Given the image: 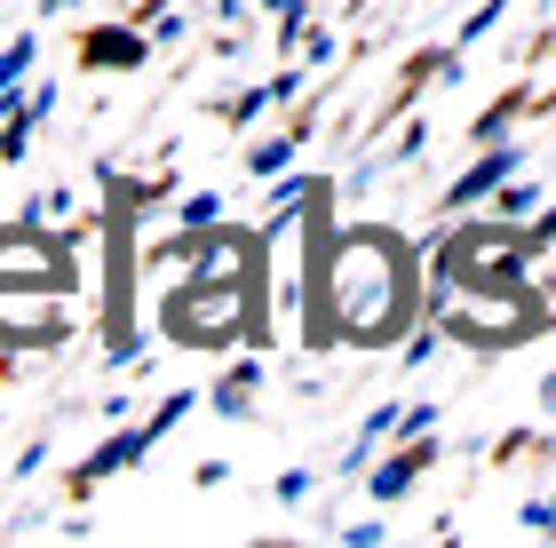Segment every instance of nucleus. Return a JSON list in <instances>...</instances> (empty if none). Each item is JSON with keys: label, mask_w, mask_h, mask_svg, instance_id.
<instances>
[{"label": "nucleus", "mask_w": 556, "mask_h": 548, "mask_svg": "<svg viewBox=\"0 0 556 548\" xmlns=\"http://www.w3.org/2000/svg\"><path fill=\"white\" fill-rule=\"evenodd\" d=\"M397 294H406V255H397V239L350 231V239L326 246V303L342 310L326 342H390Z\"/></svg>", "instance_id": "obj_1"}, {"label": "nucleus", "mask_w": 556, "mask_h": 548, "mask_svg": "<svg viewBox=\"0 0 556 548\" xmlns=\"http://www.w3.org/2000/svg\"><path fill=\"white\" fill-rule=\"evenodd\" d=\"M160 334L184 351H231V342H270L263 334V294L255 279H184L160 303Z\"/></svg>", "instance_id": "obj_2"}, {"label": "nucleus", "mask_w": 556, "mask_h": 548, "mask_svg": "<svg viewBox=\"0 0 556 548\" xmlns=\"http://www.w3.org/2000/svg\"><path fill=\"white\" fill-rule=\"evenodd\" d=\"M143 56H151V33H136V24H96V33H80L88 72H136Z\"/></svg>", "instance_id": "obj_3"}, {"label": "nucleus", "mask_w": 556, "mask_h": 548, "mask_svg": "<svg viewBox=\"0 0 556 548\" xmlns=\"http://www.w3.org/2000/svg\"><path fill=\"white\" fill-rule=\"evenodd\" d=\"M151 445H160V437H151L143 421H128V430H119V437H104V445H96V454H88L80 469H72V485L88 493V485H104V477H119V469H136V461L151 454Z\"/></svg>", "instance_id": "obj_4"}, {"label": "nucleus", "mask_w": 556, "mask_h": 548, "mask_svg": "<svg viewBox=\"0 0 556 548\" xmlns=\"http://www.w3.org/2000/svg\"><path fill=\"white\" fill-rule=\"evenodd\" d=\"M255 390H263V358H255V351H247V358H231V373H223V382L207 390V406L239 421L247 406H255Z\"/></svg>", "instance_id": "obj_5"}, {"label": "nucleus", "mask_w": 556, "mask_h": 548, "mask_svg": "<svg viewBox=\"0 0 556 548\" xmlns=\"http://www.w3.org/2000/svg\"><path fill=\"white\" fill-rule=\"evenodd\" d=\"M429 461H438V454H429V445H421V437L406 445V454H390V461H382V469H374V477H366V485H374V501H397V493H406V485L421 477V469H429Z\"/></svg>", "instance_id": "obj_6"}, {"label": "nucleus", "mask_w": 556, "mask_h": 548, "mask_svg": "<svg viewBox=\"0 0 556 548\" xmlns=\"http://www.w3.org/2000/svg\"><path fill=\"white\" fill-rule=\"evenodd\" d=\"M509 167H517V152H493V160H477L462 183H453V207H469V199H493L501 183H509Z\"/></svg>", "instance_id": "obj_7"}, {"label": "nucleus", "mask_w": 556, "mask_h": 548, "mask_svg": "<svg viewBox=\"0 0 556 548\" xmlns=\"http://www.w3.org/2000/svg\"><path fill=\"white\" fill-rule=\"evenodd\" d=\"M33 56H40V40H33V33H16L9 48H0V112H16V80L33 72Z\"/></svg>", "instance_id": "obj_8"}, {"label": "nucleus", "mask_w": 556, "mask_h": 548, "mask_svg": "<svg viewBox=\"0 0 556 548\" xmlns=\"http://www.w3.org/2000/svg\"><path fill=\"white\" fill-rule=\"evenodd\" d=\"M294 143H311V119H294L287 136H270V143H255V152H247V167H255V176H278V167L294 160Z\"/></svg>", "instance_id": "obj_9"}, {"label": "nucleus", "mask_w": 556, "mask_h": 548, "mask_svg": "<svg viewBox=\"0 0 556 548\" xmlns=\"http://www.w3.org/2000/svg\"><path fill=\"white\" fill-rule=\"evenodd\" d=\"M0 119H9V128H0V167H16L24 152H33V128H40V119L24 112V104H16V112H0Z\"/></svg>", "instance_id": "obj_10"}, {"label": "nucleus", "mask_w": 556, "mask_h": 548, "mask_svg": "<svg viewBox=\"0 0 556 548\" xmlns=\"http://www.w3.org/2000/svg\"><path fill=\"white\" fill-rule=\"evenodd\" d=\"M175 215H184V231H207V222H223V191H191Z\"/></svg>", "instance_id": "obj_11"}, {"label": "nucleus", "mask_w": 556, "mask_h": 548, "mask_svg": "<svg viewBox=\"0 0 556 548\" xmlns=\"http://www.w3.org/2000/svg\"><path fill=\"white\" fill-rule=\"evenodd\" d=\"M191 406H199V390H175V397H160V413H151L143 430H151V437H167V430H175V421H184Z\"/></svg>", "instance_id": "obj_12"}, {"label": "nucleus", "mask_w": 556, "mask_h": 548, "mask_svg": "<svg viewBox=\"0 0 556 548\" xmlns=\"http://www.w3.org/2000/svg\"><path fill=\"white\" fill-rule=\"evenodd\" d=\"M223 112H231V128H247V119H263V112H270V80H263V88H247V95H231Z\"/></svg>", "instance_id": "obj_13"}, {"label": "nucleus", "mask_w": 556, "mask_h": 548, "mask_svg": "<svg viewBox=\"0 0 556 548\" xmlns=\"http://www.w3.org/2000/svg\"><path fill=\"white\" fill-rule=\"evenodd\" d=\"M311 485H318V477H311V469H287V477H278L270 493H278V501H287V509H294V501H311Z\"/></svg>", "instance_id": "obj_14"}, {"label": "nucleus", "mask_w": 556, "mask_h": 548, "mask_svg": "<svg viewBox=\"0 0 556 548\" xmlns=\"http://www.w3.org/2000/svg\"><path fill=\"white\" fill-rule=\"evenodd\" d=\"M184 24H191V16H175V9H160V16H151V48H167V40H184Z\"/></svg>", "instance_id": "obj_15"}, {"label": "nucleus", "mask_w": 556, "mask_h": 548, "mask_svg": "<svg viewBox=\"0 0 556 548\" xmlns=\"http://www.w3.org/2000/svg\"><path fill=\"white\" fill-rule=\"evenodd\" d=\"M302 56H311V64H334V33H302Z\"/></svg>", "instance_id": "obj_16"}, {"label": "nucleus", "mask_w": 556, "mask_h": 548, "mask_svg": "<svg viewBox=\"0 0 556 548\" xmlns=\"http://www.w3.org/2000/svg\"><path fill=\"white\" fill-rule=\"evenodd\" d=\"M255 9H287V0H255Z\"/></svg>", "instance_id": "obj_17"}]
</instances>
